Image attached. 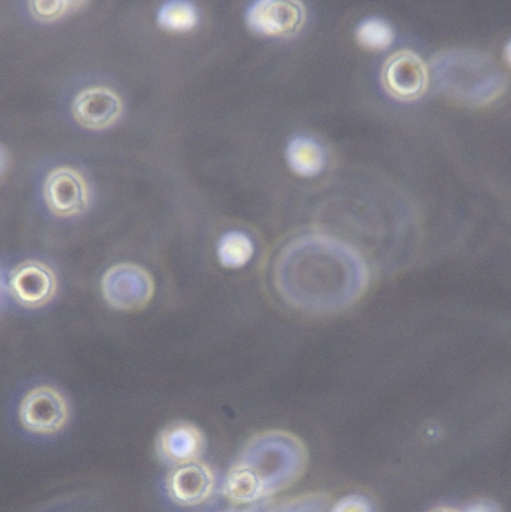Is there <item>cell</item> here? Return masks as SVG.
<instances>
[{"label": "cell", "instance_id": "6da1fadb", "mask_svg": "<svg viewBox=\"0 0 511 512\" xmlns=\"http://www.w3.org/2000/svg\"><path fill=\"white\" fill-rule=\"evenodd\" d=\"M275 279L291 304L311 311L338 310L353 303L367 285L363 259L344 243L307 236L290 243L280 254Z\"/></svg>", "mask_w": 511, "mask_h": 512}, {"label": "cell", "instance_id": "7a4b0ae2", "mask_svg": "<svg viewBox=\"0 0 511 512\" xmlns=\"http://www.w3.org/2000/svg\"><path fill=\"white\" fill-rule=\"evenodd\" d=\"M307 452L294 434L268 430L253 436L229 469L224 495L238 504H250L292 485L303 473Z\"/></svg>", "mask_w": 511, "mask_h": 512}, {"label": "cell", "instance_id": "3957f363", "mask_svg": "<svg viewBox=\"0 0 511 512\" xmlns=\"http://www.w3.org/2000/svg\"><path fill=\"white\" fill-rule=\"evenodd\" d=\"M434 79L448 95L481 105L496 99L505 88V77L485 54L455 49L438 55L432 65Z\"/></svg>", "mask_w": 511, "mask_h": 512}, {"label": "cell", "instance_id": "277c9868", "mask_svg": "<svg viewBox=\"0 0 511 512\" xmlns=\"http://www.w3.org/2000/svg\"><path fill=\"white\" fill-rule=\"evenodd\" d=\"M155 285L150 273L134 263L110 267L101 279L104 300L121 311H139L151 301Z\"/></svg>", "mask_w": 511, "mask_h": 512}, {"label": "cell", "instance_id": "5b68a950", "mask_svg": "<svg viewBox=\"0 0 511 512\" xmlns=\"http://www.w3.org/2000/svg\"><path fill=\"white\" fill-rule=\"evenodd\" d=\"M68 415L64 396L46 385L30 390L19 406L21 424L34 433L52 434L59 431L66 424Z\"/></svg>", "mask_w": 511, "mask_h": 512}, {"label": "cell", "instance_id": "8992f818", "mask_svg": "<svg viewBox=\"0 0 511 512\" xmlns=\"http://www.w3.org/2000/svg\"><path fill=\"white\" fill-rule=\"evenodd\" d=\"M57 279L45 263L27 260L18 264L11 273L10 291L24 307L38 308L48 303L56 293Z\"/></svg>", "mask_w": 511, "mask_h": 512}, {"label": "cell", "instance_id": "52a82bcc", "mask_svg": "<svg viewBox=\"0 0 511 512\" xmlns=\"http://www.w3.org/2000/svg\"><path fill=\"white\" fill-rule=\"evenodd\" d=\"M215 479L211 468L196 459L174 465L166 477V490L173 502L195 506L212 493Z\"/></svg>", "mask_w": 511, "mask_h": 512}, {"label": "cell", "instance_id": "ba28073f", "mask_svg": "<svg viewBox=\"0 0 511 512\" xmlns=\"http://www.w3.org/2000/svg\"><path fill=\"white\" fill-rule=\"evenodd\" d=\"M44 197L57 215L70 216L82 212L88 204L89 193L82 176L73 168L53 169L44 182Z\"/></svg>", "mask_w": 511, "mask_h": 512}, {"label": "cell", "instance_id": "9c48e42d", "mask_svg": "<svg viewBox=\"0 0 511 512\" xmlns=\"http://www.w3.org/2000/svg\"><path fill=\"white\" fill-rule=\"evenodd\" d=\"M303 19V7L297 1H256L246 12L251 30L267 36L290 34L298 29Z\"/></svg>", "mask_w": 511, "mask_h": 512}, {"label": "cell", "instance_id": "30bf717a", "mask_svg": "<svg viewBox=\"0 0 511 512\" xmlns=\"http://www.w3.org/2000/svg\"><path fill=\"white\" fill-rule=\"evenodd\" d=\"M383 82L394 96L413 99L425 90L428 71L416 53L403 50L392 55L384 65Z\"/></svg>", "mask_w": 511, "mask_h": 512}, {"label": "cell", "instance_id": "8fae6325", "mask_svg": "<svg viewBox=\"0 0 511 512\" xmlns=\"http://www.w3.org/2000/svg\"><path fill=\"white\" fill-rule=\"evenodd\" d=\"M72 110L76 119L83 125L100 128L118 118L122 110V102L120 97L108 87H89L76 95Z\"/></svg>", "mask_w": 511, "mask_h": 512}, {"label": "cell", "instance_id": "7c38bea8", "mask_svg": "<svg viewBox=\"0 0 511 512\" xmlns=\"http://www.w3.org/2000/svg\"><path fill=\"white\" fill-rule=\"evenodd\" d=\"M204 444V436L196 425L178 421L161 430L157 451L163 459L176 465L198 459Z\"/></svg>", "mask_w": 511, "mask_h": 512}, {"label": "cell", "instance_id": "4fadbf2b", "mask_svg": "<svg viewBox=\"0 0 511 512\" xmlns=\"http://www.w3.org/2000/svg\"><path fill=\"white\" fill-rule=\"evenodd\" d=\"M286 155L292 170L302 176L316 175L324 167V150L310 137H294L287 146Z\"/></svg>", "mask_w": 511, "mask_h": 512}, {"label": "cell", "instance_id": "5bb4252c", "mask_svg": "<svg viewBox=\"0 0 511 512\" xmlns=\"http://www.w3.org/2000/svg\"><path fill=\"white\" fill-rule=\"evenodd\" d=\"M254 245L250 237L241 231H229L219 240L218 259L226 268H239L252 257Z\"/></svg>", "mask_w": 511, "mask_h": 512}, {"label": "cell", "instance_id": "9a60e30c", "mask_svg": "<svg viewBox=\"0 0 511 512\" xmlns=\"http://www.w3.org/2000/svg\"><path fill=\"white\" fill-rule=\"evenodd\" d=\"M158 22L169 29H189L197 22L198 14L195 5L185 0L164 2L158 9Z\"/></svg>", "mask_w": 511, "mask_h": 512}, {"label": "cell", "instance_id": "2e32d148", "mask_svg": "<svg viewBox=\"0 0 511 512\" xmlns=\"http://www.w3.org/2000/svg\"><path fill=\"white\" fill-rule=\"evenodd\" d=\"M356 37L362 46L373 50H382L393 42L394 33L385 20L371 17L358 25Z\"/></svg>", "mask_w": 511, "mask_h": 512}, {"label": "cell", "instance_id": "e0dca14e", "mask_svg": "<svg viewBox=\"0 0 511 512\" xmlns=\"http://www.w3.org/2000/svg\"><path fill=\"white\" fill-rule=\"evenodd\" d=\"M75 2L65 0H35L30 1V9L32 12L41 19H53L66 10L69 9V5Z\"/></svg>", "mask_w": 511, "mask_h": 512}, {"label": "cell", "instance_id": "ac0fdd59", "mask_svg": "<svg viewBox=\"0 0 511 512\" xmlns=\"http://www.w3.org/2000/svg\"><path fill=\"white\" fill-rule=\"evenodd\" d=\"M330 512H374L371 501L361 494H349L339 499Z\"/></svg>", "mask_w": 511, "mask_h": 512}, {"label": "cell", "instance_id": "d6986e66", "mask_svg": "<svg viewBox=\"0 0 511 512\" xmlns=\"http://www.w3.org/2000/svg\"><path fill=\"white\" fill-rule=\"evenodd\" d=\"M464 512H499L493 504L478 502L470 505Z\"/></svg>", "mask_w": 511, "mask_h": 512}, {"label": "cell", "instance_id": "ffe728a7", "mask_svg": "<svg viewBox=\"0 0 511 512\" xmlns=\"http://www.w3.org/2000/svg\"><path fill=\"white\" fill-rule=\"evenodd\" d=\"M504 55H505L506 61L511 66V38L505 44Z\"/></svg>", "mask_w": 511, "mask_h": 512}, {"label": "cell", "instance_id": "44dd1931", "mask_svg": "<svg viewBox=\"0 0 511 512\" xmlns=\"http://www.w3.org/2000/svg\"><path fill=\"white\" fill-rule=\"evenodd\" d=\"M432 512H456V511L449 509V508H438Z\"/></svg>", "mask_w": 511, "mask_h": 512}]
</instances>
